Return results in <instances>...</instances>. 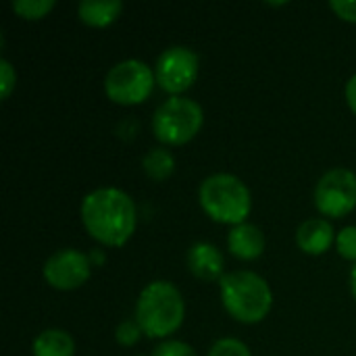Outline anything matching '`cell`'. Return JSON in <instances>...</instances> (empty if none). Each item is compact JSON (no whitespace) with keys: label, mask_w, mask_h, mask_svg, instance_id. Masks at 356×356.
I'll list each match as a JSON object with an SVG mask.
<instances>
[{"label":"cell","mask_w":356,"mask_h":356,"mask_svg":"<svg viewBox=\"0 0 356 356\" xmlns=\"http://www.w3.org/2000/svg\"><path fill=\"white\" fill-rule=\"evenodd\" d=\"M186 305L179 290L169 282L148 284L136 305V323L150 338H165L184 323Z\"/></svg>","instance_id":"2"},{"label":"cell","mask_w":356,"mask_h":356,"mask_svg":"<svg viewBox=\"0 0 356 356\" xmlns=\"http://www.w3.org/2000/svg\"><path fill=\"white\" fill-rule=\"evenodd\" d=\"M142 167H144V173L150 177V179H156V181H163L167 179L173 169H175V159L169 150L165 148H152L150 152H146L144 161H142Z\"/></svg>","instance_id":"15"},{"label":"cell","mask_w":356,"mask_h":356,"mask_svg":"<svg viewBox=\"0 0 356 356\" xmlns=\"http://www.w3.org/2000/svg\"><path fill=\"white\" fill-rule=\"evenodd\" d=\"M227 246L234 257L242 261H254L265 250V234L252 223H242L229 232Z\"/></svg>","instance_id":"11"},{"label":"cell","mask_w":356,"mask_h":356,"mask_svg":"<svg viewBox=\"0 0 356 356\" xmlns=\"http://www.w3.org/2000/svg\"><path fill=\"white\" fill-rule=\"evenodd\" d=\"M350 292H353V296H355L356 300V265L353 267V273H350Z\"/></svg>","instance_id":"24"},{"label":"cell","mask_w":356,"mask_h":356,"mask_svg":"<svg viewBox=\"0 0 356 356\" xmlns=\"http://www.w3.org/2000/svg\"><path fill=\"white\" fill-rule=\"evenodd\" d=\"M92 259H94V261H98V263H102V261H104V257H102V254H98V252H94V254H92Z\"/></svg>","instance_id":"25"},{"label":"cell","mask_w":356,"mask_h":356,"mask_svg":"<svg viewBox=\"0 0 356 356\" xmlns=\"http://www.w3.org/2000/svg\"><path fill=\"white\" fill-rule=\"evenodd\" d=\"M315 204L327 217H344L356 204V175L348 169L327 171L315 190Z\"/></svg>","instance_id":"7"},{"label":"cell","mask_w":356,"mask_h":356,"mask_svg":"<svg viewBox=\"0 0 356 356\" xmlns=\"http://www.w3.org/2000/svg\"><path fill=\"white\" fill-rule=\"evenodd\" d=\"M54 8V0H15L13 10L23 19H42Z\"/></svg>","instance_id":"16"},{"label":"cell","mask_w":356,"mask_h":356,"mask_svg":"<svg viewBox=\"0 0 356 356\" xmlns=\"http://www.w3.org/2000/svg\"><path fill=\"white\" fill-rule=\"evenodd\" d=\"M152 356H196V353L190 344L169 340V342H163L161 346H156Z\"/></svg>","instance_id":"19"},{"label":"cell","mask_w":356,"mask_h":356,"mask_svg":"<svg viewBox=\"0 0 356 356\" xmlns=\"http://www.w3.org/2000/svg\"><path fill=\"white\" fill-rule=\"evenodd\" d=\"M140 334H142V330H140L138 323H134V321H123V323L117 327L115 338H117L119 344L131 346V344H136V342L140 340Z\"/></svg>","instance_id":"21"},{"label":"cell","mask_w":356,"mask_h":356,"mask_svg":"<svg viewBox=\"0 0 356 356\" xmlns=\"http://www.w3.org/2000/svg\"><path fill=\"white\" fill-rule=\"evenodd\" d=\"M330 8L344 21L356 23V0H332Z\"/></svg>","instance_id":"22"},{"label":"cell","mask_w":356,"mask_h":356,"mask_svg":"<svg viewBox=\"0 0 356 356\" xmlns=\"http://www.w3.org/2000/svg\"><path fill=\"white\" fill-rule=\"evenodd\" d=\"M207 215L219 223L242 225L250 213L252 198L246 184L232 173H217L202 181L198 192Z\"/></svg>","instance_id":"4"},{"label":"cell","mask_w":356,"mask_h":356,"mask_svg":"<svg viewBox=\"0 0 356 356\" xmlns=\"http://www.w3.org/2000/svg\"><path fill=\"white\" fill-rule=\"evenodd\" d=\"M154 73L150 67L138 58H127L123 63H117L106 79L104 90L106 96L117 104H140L144 102L154 86Z\"/></svg>","instance_id":"6"},{"label":"cell","mask_w":356,"mask_h":356,"mask_svg":"<svg viewBox=\"0 0 356 356\" xmlns=\"http://www.w3.org/2000/svg\"><path fill=\"white\" fill-rule=\"evenodd\" d=\"M296 244L307 254H323L334 244V227L325 219H309L296 232Z\"/></svg>","instance_id":"12"},{"label":"cell","mask_w":356,"mask_h":356,"mask_svg":"<svg viewBox=\"0 0 356 356\" xmlns=\"http://www.w3.org/2000/svg\"><path fill=\"white\" fill-rule=\"evenodd\" d=\"M136 204L117 188L90 192L81 202V221L88 234L104 246H123L136 229Z\"/></svg>","instance_id":"1"},{"label":"cell","mask_w":356,"mask_h":356,"mask_svg":"<svg viewBox=\"0 0 356 356\" xmlns=\"http://www.w3.org/2000/svg\"><path fill=\"white\" fill-rule=\"evenodd\" d=\"M336 246L344 259L356 261V227H344L336 238Z\"/></svg>","instance_id":"18"},{"label":"cell","mask_w":356,"mask_h":356,"mask_svg":"<svg viewBox=\"0 0 356 356\" xmlns=\"http://www.w3.org/2000/svg\"><path fill=\"white\" fill-rule=\"evenodd\" d=\"M15 83H17V73H15L13 65H10L6 58H2V60H0V96H2L4 100L10 96Z\"/></svg>","instance_id":"20"},{"label":"cell","mask_w":356,"mask_h":356,"mask_svg":"<svg viewBox=\"0 0 356 356\" xmlns=\"http://www.w3.org/2000/svg\"><path fill=\"white\" fill-rule=\"evenodd\" d=\"M90 257L75 248H63L44 263V277L56 290H75L90 280Z\"/></svg>","instance_id":"9"},{"label":"cell","mask_w":356,"mask_h":356,"mask_svg":"<svg viewBox=\"0 0 356 356\" xmlns=\"http://www.w3.org/2000/svg\"><path fill=\"white\" fill-rule=\"evenodd\" d=\"M73 338L63 330H46L33 340V356H73Z\"/></svg>","instance_id":"14"},{"label":"cell","mask_w":356,"mask_h":356,"mask_svg":"<svg viewBox=\"0 0 356 356\" xmlns=\"http://www.w3.org/2000/svg\"><path fill=\"white\" fill-rule=\"evenodd\" d=\"M346 102H348V106L356 113V75L350 77V81L346 83Z\"/></svg>","instance_id":"23"},{"label":"cell","mask_w":356,"mask_h":356,"mask_svg":"<svg viewBox=\"0 0 356 356\" xmlns=\"http://www.w3.org/2000/svg\"><path fill=\"white\" fill-rule=\"evenodd\" d=\"M221 300L225 311L240 323L263 321L273 305L267 282L252 271H234L221 277Z\"/></svg>","instance_id":"3"},{"label":"cell","mask_w":356,"mask_h":356,"mask_svg":"<svg viewBox=\"0 0 356 356\" xmlns=\"http://www.w3.org/2000/svg\"><path fill=\"white\" fill-rule=\"evenodd\" d=\"M123 4L119 0H86L79 2L77 15L83 23L92 27H106L121 15Z\"/></svg>","instance_id":"13"},{"label":"cell","mask_w":356,"mask_h":356,"mask_svg":"<svg viewBox=\"0 0 356 356\" xmlns=\"http://www.w3.org/2000/svg\"><path fill=\"white\" fill-rule=\"evenodd\" d=\"M188 267L194 277L215 282L223 273V254L207 242H198L188 250Z\"/></svg>","instance_id":"10"},{"label":"cell","mask_w":356,"mask_h":356,"mask_svg":"<svg viewBox=\"0 0 356 356\" xmlns=\"http://www.w3.org/2000/svg\"><path fill=\"white\" fill-rule=\"evenodd\" d=\"M198 75V56L186 46H171L167 48L154 67L156 83L169 92L179 94L186 92Z\"/></svg>","instance_id":"8"},{"label":"cell","mask_w":356,"mask_h":356,"mask_svg":"<svg viewBox=\"0 0 356 356\" xmlns=\"http://www.w3.org/2000/svg\"><path fill=\"white\" fill-rule=\"evenodd\" d=\"M209 356H252L248 346L240 340H234V338H223V340H217L213 344V348L209 350Z\"/></svg>","instance_id":"17"},{"label":"cell","mask_w":356,"mask_h":356,"mask_svg":"<svg viewBox=\"0 0 356 356\" xmlns=\"http://www.w3.org/2000/svg\"><path fill=\"white\" fill-rule=\"evenodd\" d=\"M204 115L196 100L173 96L163 102L152 117L154 136L171 146H179L190 142L202 127Z\"/></svg>","instance_id":"5"}]
</instances>
